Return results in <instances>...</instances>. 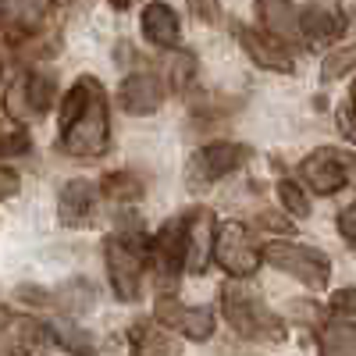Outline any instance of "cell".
<instances>
[{
	"mask_svg": "<svg viewBox=\"0 0 356 356\" xmlns=\"http://www.w3.org/2000/svg\"><path fill=\"white\" fill-rule=\"evenodd\" d=\"M335 307H339V310H346V314H356V289L339 292V296H335Z\"/></svg>",
	"mask_w": 356,
	"mask_h": 356,
	"instance_id": "32",
	"label": "cell"
},
{
	"mask_svg": "<svg viewBox=\"0 0 356 356\" xmlns=\"http://www.w3.org/2000/svg\"><path fill=\"white\" fill-rule=\"evenodd\" d=\"M339 125H342V132H346V139H353L356 143V114L346 107L342 114H339Z\"/></svg>",
	"mask_w": 356,
	"mask_h": 356,
	"instance_id": "33",
	"label": "cell"
},
{
	"mask_svg": "<svg viewBox=\"0 0 356 356\" xmlns=\"http://www.w3.org/2000/svg\"><path fill=\"white\" fill-rule=\"evenodd\" d=\"M278 200L292 218H307L310 214V200L303 196V189L296 182H278Z\"/></svg>",
	"mask_w": 356,
	"mask_h": 356,
	"instance_id": "24",
	"label": "cell"
},
{
	"mask_svg": "<svg viewBox=\"0 0 356 356\" xmlns=\"http://www.w3.org/2000/svg\"><path fill=\"white\" fill-rule=\"evenodd\" d=\"M8 324H11V314H8L4 307H0V332H4V328H8Z\"/></svg>",
	"mask_w": 356,
	"mask_h": 356,
	"instance_id": "35",
	"label": "cell"
},
{
	"mask_svg": "<svg viewBox=\"0 0 356 356\" xmlns=\"http://www.w3.org/2000/svg\"><path fill=\"white\" fill-rule=\"evenodd\" d=\"M239 43H243V50L250 54V61H257L260 68H267V72H282V75L296 72L292 54H289L278 40H267V36L253 33V29H239Z\"/></svg>",
	"mask_w": 356,
	"mask_h": 356,
	"instance_id": "15",
	"label": "cell"
},
{
	"mask_svg": "<svg viewBox=\"0 0 356 356\" xmlns=\"http://www.w3.org/2000/svg\"><path fill=\"white\" fill-rule=\"evenodd\" d=\"M250 161V146L243 143H211L196 150V157L189 161V171H186V182L189 189H207L214 186L218 178L232 175L235 168H243Z\"/></svg>",
	"mask_w": 356,
	"mask_h": 356,
	"instance_id": "5",
	"label": "cell"
},
{
	"mask_svg": "<svg viewBox=\"0 0 356 356\" xmlns=\"http://www.w3.org/2000/svg\"><path fill=\"white\" fill-rule=\"evenodd\" d=\"M104 193L118 203H129V200H139L143 196V178L132 175V171H111L104 178Z\"/></svg>",
	"mask_w": 356,
	"mask_h": 356,
	"instance_id": "21",
	"label": "cell"
},
{
	"mask_svg": "<svg viewBox=\"0 0 356 356\" xmlns=\"http://www.w3.org/2000/svg\"><path fill=\"white\" fill-rule=\"evenodd\" d=\"M189 4H193V11H196L203 22H211V25L221 22V8L214 4V0H189Z\"/></svg>",
	"mask_w": 356,
	"mask_h": 356,
	"instance_id": "30",
	"label": "cell"
},
{
	"mask_svg": "<svg viewBox=\"0 0 356 356\" xmlns=\"http://www.w3.org/2000/svg\"><path fill=\"white\" fill-rule=\"evenodd\" d=\"M221 307H225L232 332H239L243 339H253V342H282L285 339L282 317L267 310L264 300L257 292H250L246 285H225L221 289Z\"/></svg>",
	"mask_w": 356,
	"mask_h": 356,
	"instance_id": "2",
	"label": "cell"
},
{
	"mask_svg": "<svg viewBox=\"0 0 356 356\" xmlns=\"http://www.w3.org/2000/svg\"><path fill=\"white\" fill-rule=\"evenodd\" d=\"M150 260H154V271L161 282H175L178 271L186 267V218L168 221L150 243Z\"/></svg>",
	"mask_w": 356,
	"mask_h": 356,
	"instance_id": "10",
	"label": "cell"
},
{
	"mask_svg": "<svg viewBox=\"0 0 356 356\" xmlns=\"http://www.w3.org/2000/svg\"><path fill=\"white\" fill-rule=\"evenodd\" d=\"M132 356H178V346L161 335L150 324H136L132 328Z\"/></svg>",
	"mask_w": 356,
	"mask_h": 356,
	"instance_id": "20",
	"label": "cell"
},
{
	"mask_svg": "<svg viewBox=\"0 0 356 356\" xmlns=\"http://www.w3.org/2000/svg\"><path fill=\"white\" fill-rule=\"evenodd\" d=\"M57 335H61V342H65L68 349H79V353L89 349V339H86L79 328H68V324H61V328H57Z\"/></svg>",
	"mask_w": 356,
	"mask_h": 356,
	"instance_id": "28",
	"label": "cell"
},
{
	"mask_svg": "<svg viewBox=\"0 0 356 356\" xmlns=\"http://www.w3.org/2000/svg\"><path fill=\"white\" fill-rule=\"evenodd\" d=\"M214 257H218V264L225 267L232 278H250V275H257V267H260V253L253 250L246 228L235 225V221L218 228V235H214Z\"/></svg>",
	"mask_w": 356,
	"mask_h": 356,
	"instance_id": "7",
	"label": "cell"
},
{
	"mask_svg": "<svg viewBox=\"0 0 356 356\" xmlns=\"http://www.w3.org/2000/svg\"><path fill=\"white\" fill-rule=\"evenodd\" d=\"M154 314H157V321L164 324V328L186 335L193 342H207L214 335V314L207 307H186V303L171 300V296H161Z\"/></svg>",
	"mask_w": 356,
	"mask_h": 356,
	"instance_id": "9",
	"label": "cell"
},
{
	"mask_svg": "<svg viewBox=\"0 0 356 356\" xmlns=\"http://www.w3.org/2000/svg\"><path fill=\"white\" fill-rule=\"evenodd\" d=\"M143 36L157 43V47H175L178 36H182V29H178V15L161 4V0H154V4H146L143 11Z\"/></svg>",
	"mask_w": 356,
	"mask_h": 356,
	"instance_id": "18",
	"label": "cell"
},
{
	"mask_svg": "<svg viewBox=\"0 0 356 356\" xmlns=\"http://www.w3.org/2000/svg\"><path fill=\"white\" fill-rule=\"evenodd\" d=\"M111 143L107 93L97 79H79L61 100V136L57 146L68 157H100Z\"/></svg>",
	"mask_w": 356,
	"mask_h": 356,
	"instance_id": "1",
	"label": "cell"
},
{
	"mask_svg": "<svg viewBox=\"0 0 356 356\" xmlns=\"http://www.w3.org/2000/svg\"><path fill=\"white\" fill-rule=\"evenodd\" d=\"M353 114H356V82H353V107H349Z\"/></svg>",
	"mask_w": 356,
	"mask_h": 356,
	"instance_id": "37",
	"label": "cell"
},
{
	"mask_svg": "<svg viewBox=\"0 0 356 356\" xmlns=\"http://www.w3.org/2000/svg\"><path fill=\"white\" fill-rule=\"evenodd\" d=\"M118 104L129 114H154L164 104V86L150 72H136L122 82V89H118Z\"/></svg>",
	"mask_w": 356,
	"mask_h": 356,
	"instance_id": "11",
	"label": "cell"
},
{
	"mask_svg": "<svg viewBox=\"0 0 356 356\" xmlns=\"http://www.w3.org/2000/svg\"><path fill=\"white\" fill-rule=\"evenodd\" d=\"M342 8H339V0H310V8L300 15V29H303V36L321 47V43H332L339 33H342Z\"/></svg>",
	"mask_w": 356,
	"mask_h": 356,
	"instance_id": "12",
	"label": "cell"
},
{
	"mask_svg": "<svg viewBox=\"0 0 356 356\" xmlns=\"http://www.w3.org/2000/svg\"><path fill=\"white\" fill-rule=\"evenodd\" d=\"M50 328L33 317H22L11 324V335H8V353L11 356H47L50 353Z\"/></svg>",
	"mask_w": 356,
	"mask_h": 356,
	"instance_id": "16",
	"label": "cell"
},
{
	"mask_svg": "<svg viewBox=\"0 0 356 356\" xmlns=\"http://www.w3.org/2000/svg\"><path fill=\"white\" fill-rule=\"evenodd\" d=\"M353 168H356V157L346 154V150H339V146H321V150H314V154L300 164L307 186H310L314 193H321V196L339 193V189L349 182Z\"/></svg>",
	"mask_w": 356,
	"mask_h": 356,
	"instance_id": "6",
	"label": "cell"
},
{
	"mask_svg": "<svg viewBox=\"0 0 356 356\" xmlns=\"http://www.w3.org/2000/svg\"><path fill=\"white\" fill-rule=\"evenodd\" d=\"M264 260L271 264V267H278V271L300 278L310 289H324V285H328V278H332V260L324 257L321 250H314V246L271 243V246H264Z\"/></svg>",
	"mask_w": 356,
	"mask_h": 356,
	"instance_id": "4",
	"label": "cell"
},
{
	"mask_svg": "<svg viewBox=\"0 0 356 356\" xmlns=\"http://www.w3.org/2000/svg\"><path fill=\"white\" fill-rule=\"evenodd\" d=\"M107 253V271H111V285L118 300H139L143 289V271H146V246L136 239V235H111L104 243Z\"/></svg>",
	"mask_w": 356,
	"mask_h": 356,
	"instance_id": "3",
	"label": "cell"
},
{
	"mask_svg": "<svg viewBox=\"0 0 356 356\" xmlns=\"http://www.w3.org/2000/svg\"><path fill=\"white\" fill-rule=\"evenodd\" d=\"M54 100V82L47 75H18L8 93H4V107L15 122H29V118H40Z\"/></svg>",
	"mask_w": 356,
	"mask_h": 356,
	"instance_id": "8",
	"label": "cell"
},
{
	"mask_svg": "<svg viewBox=\"0 0 356 356\" xmlns=\"http://www.w3.org/2000/svg\"><path fill=\"white\" fill-rule=\"evenodd\" d=\"M18 193V175L11 168H0V200H8Z\"/></svg>",
	"mask_w": 356,
	"mask_h": 356,
	"instance_id": "31",
	"label": "cell"
},
{
	"mask_svg": "<svg viewBox=\"0 0 356 356\" xmlns=\"http://www.w3.org/2000/svg\"><path fill=\"white\" fill-rule=\"evenodd\" d=\"M61 303L68 307V310H89V303H93V285L89 282H72L65 292H61Z\"/></svg>",
	"mask_w": 356,
	"mask_h": 356,
	"instance_id": "25",
	"label": "cell"
},
{
	"mask_svg": "<svg viewBox=\"0 0 356 356\" xmlns=\"http://www.w3.org/2000/svg\"><path fill=\"white\" fill-rule=\"evenodd\" d=\"M8 15H11L18 25H25V29H36V25L50 15V0H11Z\"/></svg>",
	"mask_w": 356,
	"mask_h": 356,
	"instance_id": "23",
	"label": "cell"
},
{
	"mask_svg": "<svg viewBox=\"0 0 356 356\" xmlns=\"http://www.w3.org/2000/svg\"><path fill=\"white\" fill-rule=\"evenodd\" d=\"M211 228H214V214L211 211H193L186 218V267H189V271H203V267H207Z\"/></svg>",
	"mask_w": 356,
	"mask_h": 356,
	"instance_id": "17",
	"label": "cell"
},
{
	"mask_svg": "<svg viewBox=\"0 0 356 356\" xmlns=\"http://www.w3.org/2000/svg\"><path fill=\"white\" fill-rule=\"evenodd\" d=\"M111 4H114L118 11H125V8H129V0H111Z\"/></svg>",
	"mask_w": 356,
	"mask_h": 356,
	"instance_id": "36",
	"label": "cell"
},
{
	"mask_svg": "<svg viewBox=\"0 0 356 356\" xmlns=\"http://www.w3.org/2000/svg\"><path fill=\"white\" fill-rule=\"evenodd\" d=\"M339 232L346 235V243H353V246H356V203H353V207H346V211L339 214Z\"/></svg>",
	"mask_w": 356,
	"mask_h": 356,
	"instance_id": "29",
	"label": "cell"
},
{
	"mask_svg": "<svg viewBox=\"0 0 356 356\" xmlns=\"http://www.w3.org/2000/svg\"><path fill=\"white\" fill-rule=\"evenodd\" d=\"M29 150V136L22 129H11L0 122V157H11V154H25Z\"/></svg>",
	"mask_w": 356,
	"mask_h": 356,
	"instance_id": "26",
	"label": "cell"
},
{
	"mask_svg": "<svg viewBox=\"0 0 356 356\" xmlns=\"http://www.w3.org/2000/svg\"><path fill=\"white\" fill-rule=\"evenodd\" d=\"M353 68H356V40L346 43V47L328 50V57H324V65H321V79L324 82H335V79H342Z\"/></svg>",
	"mask_w": 356,
	"mask_h": 356,
	"instance_id": "22",
	"label": "cell"
},
{
	"mask_svg": "<svg viewBox=\"0 0 356 356\" xmlns=\"http://www.w3.org/2000/svg\"><path fill=\"white\" fill-rule=\"evenodd\" d=\"M264 225H267V228H282V232H292V225H289V221H282V218H275V214H264Z\"/></svg>",
	"mask_w": 356,
	"mask_h": 356,
	"instance_id": "34",
	"label": "cell"
},
{
	"mask_svg": "<svg viewBox=\"0 0 356 356\" xmlns=\"http://www.w3.org/2000/svg\"><path fill=\"white\" fill-rule=\"evenodd\" d=\"M321 356H356V324L328 321L321 328Z\"/></svg>",
	"mask_w": 356,
	"mask_h": 356,
	"instance_id": "19",
	"label": "cell"
},
{
	"mask_svg": "<svg viewBox=\"0 0 356 356\" xmlns=\"http://www.w3.org/2000/svg\"><path fill=\"white\" fill-rule=\"evenodd\" d=\"M196 75V57L193 54H175V61H171V86L175 89H186Z\"/></svg>",
	"mask_w": 356,
	"mask_h": 356,
	"instance_id": "27",
	"label": "cell"
},
{
	"mask_svg": "<svg viewBox=\"0 0 356 356\" xmlns=\"http://www.w3.org/2000/svg\"><path fill=\"white\" fill-rule=\"evenodd\" d=\"M57 214H61V225L79 228L89 225V218L97 214V189L86 182V178H72L61 189V200H57Z\"/></svg>",
	"mask_w": 356,
	"mask_h": 356,
	"instance_id": "14",
	"label": "cell"
},
{
	"mask_svg": "<svg viewBox=\"0 0 356 356\" xmlns=\"http://www.w3.org/2000/svg\"><path fill=\"white\" fill-rule=\"evenodd\" d=\"M257 11H260V25L267 36H275L282 47L285 43H300L303 40V29H300V11H296L289 0H257Z\"/></svg>",
	"mask_w": 356,
	"mask_h": 356,
	"instance_id": "13",
	"label": "cell"
}]
</instances>
